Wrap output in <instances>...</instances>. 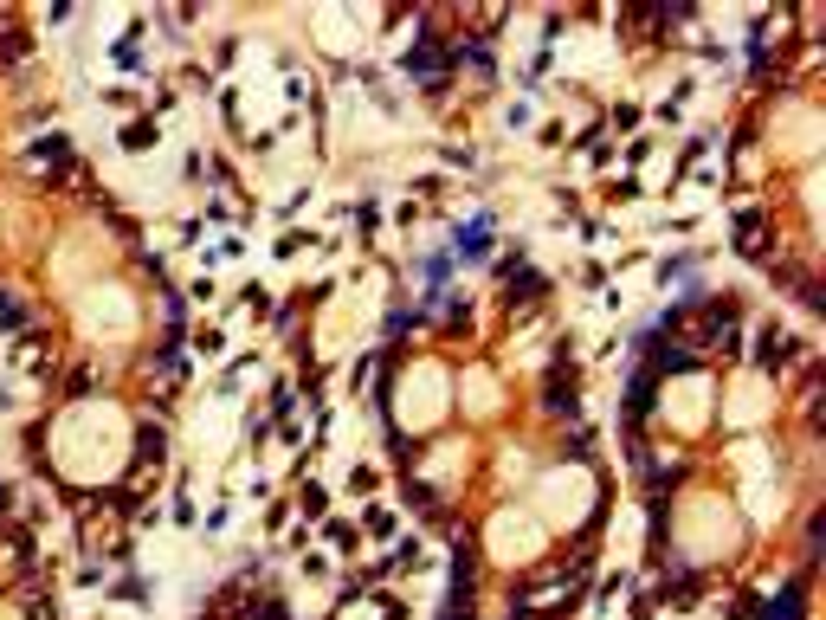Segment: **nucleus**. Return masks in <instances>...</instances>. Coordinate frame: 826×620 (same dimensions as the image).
<instances>
[{"label": "nucleus", "instance_id": "f03ea898", "mask_svg": "<svg viewBox=\"0 0 826 620\" xmlns=\"http://www.w3.org/2000/svg\"><path fill=\"white\" fill-rule=\"evenodd\" d=\"M736 239H742V252H756V259H762V213H756V207H742V213H736Z\"/></svg>", "mask_w": 826, "mask_h": 620}, {"label": "nucleus", "instance_id": "7ed1b4c3", "mask_svg": "<svg viewBox=\"0 0 826 620\" xmlns=\"http://www.w3.org/2000/svg\"><path fill=\"white\" fill-rule=\"evenodd\" d=\"M781 356H794V343H788L781 330H768V336H762V362H768V368H775Z\"/></svg>", "mask_w": 826, "mask_h": 620}, {"label": "nucleus", "instance_id": "f257e3e1", "mask_svg": "<svg viewBox=\"0 0 826 620\" xmlns=\"http://www.w3.org/2000/svg\"><path fill=\"white\" fill-rule=\"evenodd\" d=\"M549 408L574 414V375H568V362H556V375H549Z\"/></svg>", "mask_w": 826, "mask_h": 620}, {"label": "nucleus", "instance_id": "20e7f679", "mask_svg": "<svg viewBox=\"0 0 826 620\" xmlns=\"http://www.w3.org/2000/svg\"><path fill=\"white\" fill-rule=\"evenodd\" d=\"M0 323H7V330H20V323H26V317H20V304H13V298H0Z\"/></svg>", "mask_w": 826, "mask_h": 620}]
</instances>
